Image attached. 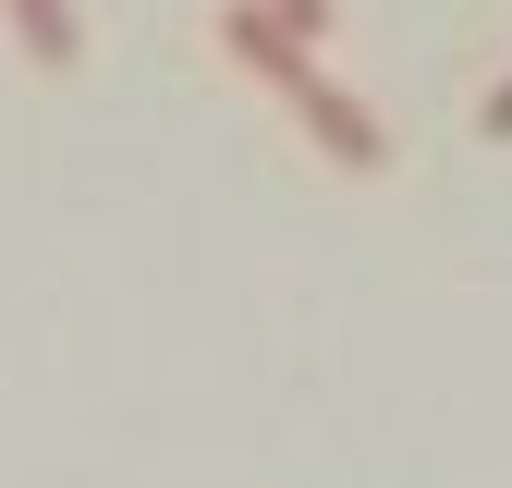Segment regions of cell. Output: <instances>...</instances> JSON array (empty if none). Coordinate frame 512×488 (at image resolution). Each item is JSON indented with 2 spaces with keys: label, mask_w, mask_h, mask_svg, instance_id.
<instances>
[{
  "label": "cell",
  "mask_w": 512,
  "mask_h": 488,
  "mask_svg": "<svg viewBox=\"0 0 512 488\" xmlns=\"http://www.w3.org/2000/svg\"><path fill=\"white\" fill-rule=\"evenodd\" d=\"M256 13H281V25H293L305 49H317V37H330V0H256Z\"/></svg>",
  "instance_id": "3957f363"
},
{
  "label": "cell",
  "mask_w": 512,
  "mask_h": 488,
  "mask_svg": "<svg viewBox=\"0 0 512 488\" xmlns=\"http://www.w3.org/2000/svg\"><path fill=\"white\" fill-rule=\"evenodd\" d=\"M0 13H13V37H25V61H49V74H61V61L86 49V37H74V0H0Z\"/></svg>",
  "instance_id": "7a4b0ae2"
},
{
  "label": "cell",
  "mask_w": 512,
  "mask_h": 488,
  "mask_svg": "<svg viewBox=\"0 0 512 488\" xmlns=\"http://www.w3.org/2000/svg\"><path fill=\"white\" fill-rule=\"evenodd\" d=\"M220 49L244 61V74L256 86H269L293 122H305V135H317V159H330V171H391V135H378V110L330 74V61H317L281 13H256V0H232V13H220Z\"/></svg>",
  "instance_id": "6da1fadb"
},
{
  "label": "cell",
  "mask_w": 512,
  "mask_h": 488,
  "mask_svg": "<svg viewBox=\"0 0 512 488\" xmlns=\"http://www.w3.org/2000/svg\"><path fill=\"white\" fill-rule=\"evenodd\" d=\"M476 135H500V147H512V74H500V86L476 98Z\"/></svg>",
  "instance_id": "277c9868"
}]
</instances>
